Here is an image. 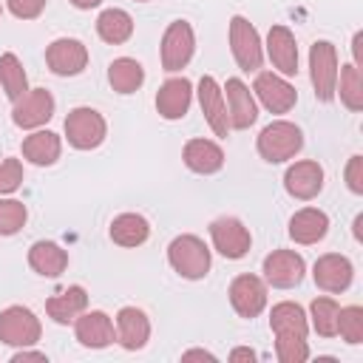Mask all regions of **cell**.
Here are the masks:
<instances>
[{
    "label": "cell",
    "mask_w": 363,
    "mask_h": 363,
    "mask_svg": "<svg viewBox=\"0 0 363 363\" xmlns=\"http://www.w3.org/2000/svg\"><path fill=\"white\" fill-rule=\"evenodd\" d=\"M269 329L275 335V354L281 363H303L309 357V320L303 309L292 301H281L269 312Z\"/></svg>",
    "instance_id": "cell-1"
},
{
    "label": "cell",
    "mask_w": 363,
    "mask_h": 363,
    "mask_svg": "<svg viewBox=\"0 0 363 363\" xmlns=\"http://www.w3.org/2000/svg\"><path fill=\"white\" fill-rule=\"evenodd\" d=\"M167 261L170 267L187 278V281H199L210 272V250L199 235H176L167 247Z\"/></svg>",
    "instance_id": "cell-2"
},
{
    "label": "cell",
    "mask_w": 363,
    "mask_h": 363,
    "mask_svg": "<svg viewBox=\"0 0 363 363\" xmlns=\"http://www.w3.org/2000/svg\"><path fill=\"white\" fill-rule=\"evenodd\" d=\"M301 147H303V133H301L298 125H292L286 119H275V122H269L258 133V153L269 164H278V162L292 159Z\"/></svg>",
    "instance_id": "cell-3"
},
{
    "label": "cell",
    "mask_w": 363,
    "mask_h": 363,
    "mask_svg": "<svg viewBox=\"0 0 363 363\" xmlns=\"http://www.w3.org/2000/svg\"><path fill=\"white\" fill-rule=\"evenodd\" d=\"M105 133H108V125H105V116L88 105L82 108H74L68 116H65V136H68V145L77 147V150H94L105 142Z\"/></svg>",
    "instance_id": "cell-4"
},
{
    "label": "cell",
    "mask_w": 363,
    "mask_h": 363,
    "mask_svg": "<svg viewBox=\"0 0 363 363\" xmlns=\"http://www.w3.org/2000/svg\"><path fill=\"white\" fill-rule=\"evenodd\" d=\"M309 74H312V88L320 102H329L335 96L337 85V51L329 40H318L309 48Z\"/></svg>",
    "instance_id": "cell-5"
},
{
    "label": "cell",
    "mask_w": 363,
    "mask_h": 363,
    "mask_svg": "<svg viewBox=\"0 0 363 363\" xmlns=\"http://www.w3.org/2000/svg\"><path fill=\"white\" fill-rule=\"evenodd\" d=\"M230 48H233V57H235L241 71H258L261 68V62H264L261 37H258L255 26L241 14H235L230 20Z\"/></svg>",
    "instance_id": "cell-6"
},
{
    "label": "cell",
    "mask_w": 363,
    "mask_h": 363,
    "mask_svg": "<svg viewBox=\"0 0 363 363\" xmlns=\"http://www.w3.org/2000/svg\"><path fill=\"white\" fill-rule=\"evenodd\" d=\"M40 318L28 306H9L0 312V340L9 346H34L40 340Z\"/></svg>",
    "instance_id": "cell-7"
},
{
    "label": "cell",
    "mask_w": 363,
    "mask_h": 363,
    "mask_svg": "<svg viewBox=\"0 0 363 363\" xmlns=\"http://www.w3.org/2000/svg\"><path fill=\"white\" fill-rule=\"evenodd\" d=\"M196 51V34L187 20H173L164 28L162 37V68L164 71H182Z\"/></svg>",
    "instance_id": "cell-8"
},
{
    "label": "cell",
    "mask_w": 363,
    "mask_h": 363,
    "mask_svg": "<svg viewBox=\"0 0 363 363\" xmlns=\"http://www.w3.org/2000/svg\"><path fill=\"white\" fill-rule=\"evenodd\" d=\"M210 238H213V247L216 252H221L224 258L230 261H238L250 252L252 247V235L250 230L235 218V216H221L210 224Z\"/></svg>",
    "instance_id": "cell-9"
},
{
    "label": "cell",
    "mask_w": 363,
    "mask_h": 363,
    "mask_svg": "<svg viewBox=\"0 0 363 363\" xmlns=\"http://www.w3.org/2000/svg\"><path fill=\"white\" fill-rule=\"evenodd\" d=\"M45 62L57 77H77L88 65V48L74 37H60L45 48Z\"/></svg>",
    "instance_id": "cell-10"
},
{
    "label": "cell",
    "mask_w": 363,
    "mask_h": 363,
    "mask_svg": "<svg viewBox=\"0 0 363 363\" xmlns=\"http://www.w3.org/2000/svg\"><path fill=\"white\" fill-rule=\"evenodd\" d=\"M252 91H255L258 102H261L267 111H272V113H286V111H292L295 102H298V91H295L284 77H278V74H272V71H261V74L255 77V82H252Z\"/></svg>",
    "instance_id": "cell-11"
},
{
    "label": "cell",
    "mask_w": 363,
    "mask_h": 363,
    "mask_svg": "<svg viewBox=\"0 0 363 363\" xmlns=\"http://www.w3.org/2000/svg\"><path fill=\"white\" fill-rule=\"evenodd\" d=\"M54 116V96L45 91V88H31L26 91L17 102H14V111H11V122L23 130H31V128H40L45 125L48 119Z\"/></svg>",
    "instance_id": "cell-12"
},
{
    "label": "cell",
    "mask_w": 363,
    "mask_h": 363,
    "mask_svg": "<svg viewBox=\"0 0 363 363\" xmlns=\"http://www.w3.org/2000/svg\"><path fill=\"white\" fill-rule=\"evenodd\" d=\"M303 272H306V264L295 250H272L264 258V278L278 289L298 286L303 281Z\"/></svg>",
    "instance_id": "cell-13"
},
{
    "label": "cell",
    "mask_w": 363,
    "mask_h": 363,
    "mask_svg": "<svg viewBox=\"0 0 363 363\" xmlns=\"http://www.w3.org/2000/svg\"><path fill=\"white\" fill-rule=\"evenodd\" d=\"M230 303L241 318H255L267 306V284L258 275H238L230 284Z\"/></svg>",
    "instance_id": "cell-14"
},
{
    "label": "cell",
    "mask_w": 363,
    "mask_h": 363,
    "mask_svg": "<svg viewBox=\"0 0 363 363\" xmlns=\"http://www.w3.org/2000/svg\"><path fill=\"white\" fill-rule=\"evenodd\" d=\"M312 278H315V284H318L323 292H343V289H349V284H352V278H354V267H352V261H349L346 255H340V252H326V255H320V258L315 261Z\"/></svg>",
    "instance_id": "cell-15"
},
{
    "label": "cell",
    "mask_w": 363,
    "mask_h": 363,
    "mask_svg": "<svg viewBox=\"0 0 363 363\" xmlns=\"http://www.w3.org/2000/svg\"><path fill=\"white\" fill-rule=\"evenodd\" d=\"M284 187L292 199H315L320 190H323V167L312 159H303V162H295L289 164V170L284 173Z\"/></svg>",
    "instance_id": "cell-16"
},
{
    "label": "cell",
    "mask_w": 363,
    "mask_h": 363,
    "mask_svg": "<svg viewBox=\"0 0 363 363\" xmlns=\"http://www.w3.org/2000/svg\"><path fill=\"white\" fill-rule=\"evenodd\" d=\"M199 105H201V113H204L207 125L213 128V133L216 136H227L230 133L227 102H224V91L218 88V82L213 77H201V82H199Z\"/></svg>",
    "instance_id": "cell-17"
},
{
    "label": "cell",
    "mask_w": 363,
    "mask_h": 363,
    "mask_svg": "<svg viewBox=\"0 0 363 363\" xmlns=\"http://www.w3.org/2000/svg\"><path fill=\"white\" fill-rule=\"evenodd\" d=\"M224 91H227V116H230V128L244 130V128L255 125V119H258V102H255L252 91H250L238 77L227 79Z\"/></svg>",
    "instance_id": "cell-18"
},
{
    "label": "cell",
    "mask_w": 363,
    "mask_h": 363,
    "mask_svg": "<svg viewBox=\"0 0 363 363\" xmlns=\"http://www.w3.org/2000/svg\"><path fill=\"white\" fill-rule=\"evenodd\" d=\"M74 332H77V340L88 349H105L116 340V332H113V323L105 312L99 309H91V312H82L77 315L74 320Z\"/></svg>",
    "instance_id": "cell-19"
},
{
    "label": "cell",
    "mask_w": 363,
    "mask_h": 363,
    "mask_svg": "<svg viewBox=\"0 0 363 363\" xmlns=\"http://www.w3.org/2000/svg\"><path fill=\"white\" fill-rule=\"evenodd\" d=\"M147 337H150L147 315L136 306H122L116 312V340H119V346L128 349V352H136L147 343Z\"/></svg>",
    "instance_id": "cell-20"
},
{
    "label": "cell",
    "mask_w": 363,
    "mask_h": 363,
    "mask_svg": "<svg viewBox=\"0 0 363 363\" xmlns=\"http://www.w3.org/2000/svg\"><path fill=\"white\" fill-rule=\"evenodd\" d=\"M193 102V85L184 77L167 79L156 94V111L164 119H182Z\"/></svg>",
    "instance_id": "cell-21"
},
{
    "label": "cell",
    "mask_w": 363,
    "mask_h": 363,
    "mask_svg": "<svg viewBox=\"0 0 363 363\" xmlns=\"http://www.w3.org/2000/svg\"><path fill=\"white\" fill-rule=\"evenodd\" d=\"M267 57L272 60V65L292 77L298 74V45H295V37L286 26H272L269 34H267Z\"/></svg>",
    "instance_id": "cell-22"
},
{
    "label": "cell",
    "mask_w": 363,
    "mask_h": 363,
    "mask_svg": "<svg viewBox=\"0 0 363 363\" xmlns=\"http://www.w3.org/2000/svg\"><path fill=\"white\" fill-rule=\"evenodd\" d=\"M329 233V216L318 207H303L289 218V238L295 244H318Z\"/></svg>",
    "instance_id": "cell-23"
},
{
    "label": "cell",
    "mask_w": 363,
    "mask_h": 363,
    "mask_svg": "<svg viewBox=\"0 0 363 363\" xmlns=\"http://www.w3.org/2000/svg\"><path fill=\"white\" fill-rule=\"evenodd\" d=\"M85 306H88V292L79 284H74V286H68V289H62L45 301V312L54 323H74L77 315L85 312Z\"/></svg>",
    "instance_id": "cell-24"
},
{
    "label": "cell",
    "mask_w": 363,
    "mask_h": 363,
    "mask_svg": "<svg viewBox=\"0 0 363 363\" xmlns=\"http://www.w3.org/2000/svg\"><path fill=\"white\" fill-rule=\"evenodd\" d=\"M184 164L193 170V173H201V176H210V173H218L224 167V150L210 142V139H190L184 145Z\"/></svg>",
    "instance_id": "cell-25"
},
{
    "label": "cell",
    "mask_w": 363,
    "mask_h": 363,
    "mask_svg": "<svg viewBox=\"0 0 363 363\" xmlns=\"http://www.w3.org/2000/svg\"><path fill=\"white\" fill-rule=\"evenodd\" d=\"M28 264L37 275L57 278L68 267V252L54 241H34L31 250H28Z\"/></svg>",
    "instance_id": "cell-26"
},
{
    "label": "cell",
    "mask_w": 363,
    "mask_h": 363,
    "mask_svg": "<svg viewBox=\"0 0 363 363\" xmlns=\"http://www.w3.org/2000/svg\"><path fill=\"white\" fill-rule=\"evenodd\" d=\"M60 150H62V142L57 133L51 130H34L31 136L23 139V156L37 164V167H48L60 159Z\"/></svg>",
    "instance_id": "cell-27"
},
{
    "label": "cell",
    "mask_w": 363,
    "mask_h": 363,
    "mask_svg": "<svg viewBox=\"0 0 363 363\" xmlns=\"http://www.w3.org/2000/svg\"><path fill=\"white\" fill-rule=\"evenodd\" d=\"M150 235V224L139 213H122L111 221V238L119 247H139Z\"/></svg>",
    "instance_id": "cell-28"
},
{
    "label": "cell",
    "mask_w": 363,
    "mask_h": 363,
    "mask_svg": "<svg viewBox=\"0 0 363 363\" xmlns=\"http://www.w3.org/2000/svg\"><path fill=\"white\" fill-rule=\"evenodd\" d=\"M96 34L111 45L128 43L130 34H133V20H130V14L125 9H105L96 17Z\"/></svg>",
    "instance_id": "cell-29"
},
{
    "label": "cell",
    "mask_w": 363,
    "mask_h": 363,
    "mask_svg": "<svg viewBox=\"0 0 363 363\" xmlns=\"http://www.w3.org/2000/svg\"><path fill=\"white\" fill-rule=\"evenodd\" d=\"M108 82L116 94H133L145 82V68L133 57H119L108 65Z\"/></svg>",
    "instance_id": "cell-30"
},
{
    "label": "cell",
    "mask_w": 363,
    "mask_h": 363,
    "mask_svg": "<svg viewBox=\"0 0 363 363\" xmlns=\"http://www.w3.org/2000/svg\"><path fill=\"white\" fill-rule=\"evenodd\" d=\"M0 85H3V91H6V96H9L11 102H17V99L28 91L26 68H23L20 57L11 54V51H6V54L0 57Z\"/></svg>",
    "instance_id": "cell-31"
},
{
    "label": "cell",
    "mask_w": 363,
    "mask_h": 363,
    "mask_svg": "<svg viewBox=\"0 0 363 363\" xmlns=\"http://www.w3.org/2000/svg\"><path fill=\"white\" fill-rule=\"evenodd\" d=\"M335 94H340V102L349 111H363V77H360V68L354 62H349L337 71Z\"/></svg>",
    "instance_id": "cell-32"
},
{
    "label": "cell",
    "mask_w": 363,
    "mask_h": 363,
    "mask_svg": "<svg viewBox=\"0 0 363 363\" xmlns=\"http://www.w3.org/2000/svg\"><path fill=\"white\" fill-rule=\"evenodd\" d=\"M309 312H312V326H315L318 335H323V337H335L337 335V312H340L337 301H332V298H315L312 306H309Z\"/></svg>",
    "instance_id": "cell-33"
},
{
    "label": "cell",
    "mask_w": 363,
    "mask_h": 363,
    "mask_svg": "<svg viewBox=\"0 0 363 363\" xmlns=\"http://www.w3.org/2000/svg\"><path fill=\"white\" fill-rule=\"evenodd\" d=\"M28 210L17 199H0V235H14L23 230Z\"/></svg>",
    "instance_id": "cell-34"
},
{
    "label": "cell",
    "mask_w": 363,
    "mask_h": 363,
    "mask_svg": "<svg viewBox=\"0 0 363 363\" xmlns=\"http://www.w3.org/2000/svg\"><path fill=\"white\" fill-rule=\"evenodd\" d=\"M337 335L352 346L363 340V309L360 306H346L337 312Z\"/></svg>",
    "instance_id": "cell-35"
},
{
    "label": "cell",
    "mask_w": 363,
    "mask_h": 363,
    "mask_svg": "<svg viewBox=\"0 0 363 363\" xmlns=\"http://www.w3.org/2000/svg\"><path fill=\"white\" fill-rule=\"evenodd\" d=\"M23 184V164H20V159H3L0 162V196H6V193H14L17 187Z\"/></svg>",
    "instance_id": "cell-36"
},
{
    "label": "cell",
    "mask_w": 363,
    "mask_h": 363,
    "mask_svg": "<svg viewBox=\"0 0 363 363\" xmlns=\"http://www.w3.org/2000/svg\"><path fill=\"white\" fill-rule=\"evenodd\" d=\"M6 3H9V11L20 20H34L45 9V0H6Z\"/></svg>",
    "instance_id": "cell-37"
},
{
    "label": "cell",
    "mask_w": 363,
    "mask_h": 363,
    "mask_svg": "<svg viewBox=\"0 0 363 363\" xmlns=\"http://www.w3.org/2000/svg\"><path fill=\"white\" fill-rule=\"evenodd\" d=\"M346 184L352 193H363V156H352L346 164Z\"/></svg>",
    "instance_id": "cell-38"
},
{
    "label": "cell",
    "mask_w": 363,
    "mask_h": 363,
    "mask_svg": "<svg viewBox=\"0 0 363 363\" xmlns=\"http://www.w3.org/2000/svg\"><path fill=\"white\" fill-rule=\"evenodd\" d=\"M11 360L14 363H20V360H45V352H28V346H23L20 352L11 354Z\"/></svg>",
    "instance_id": "cell-39"
},
{
    "label": "cell",
    "mask_w": 363,
    "mask_h": 363,
    "mask_svg": "<svg viewBox=\"0 0 363 363\" xmlns=\"http://www.w3.org/2000/svg\"><path fill=\"white\" fill-rule=\"evenodd\" d=\"M182 360H216V354H210L204 349H190V352L182 354Z\"/></svg>",
    "instance_id": "cell-40"
},
{
    "label": "cell",
    "mask_w": 363,
    "mask_h": 363,
    "mask_svg": "<svg viewBox=\"0 0 363 363\" xmlns=\"http://www.w3.org/2000/svg\"><path fill=\"white\" fill-rule=\"evenodd\" d=\"M230 360H233V363H235V360H250V363H252V360H255V352H252V349H233V352H230Z\"/></svg>",
    "instance_id": "cell-41"
},
{
    "label": "cell",
    "mask_w": 363,
    "mask_h": 363,
    "mask_svg": "<svg viewBox=\"0 0 363 363\" xmlns=\"http://www.w3.org/2000/svg\"><path fill=\"white\" fill-rule=\"evenodd\" d=\"M77 9H94V6H99L102 0H71Z\"/></svg>",
    "instance_id": "cell-42"
},
{
    "label": "cell",
    "mask_w": 363,
    "mask_h": 363,
    "mask_svg": "<svg viewBox=\"0 0 363 363\" xmlns=\"http://www.w3.org/2000/svg\"><path fill=\"white\" fill-rule=\"evenodd\" d=\"M0 14H3V9H0Z\"/></svg>",
    "instance_id": "cell-43"
},
{
    "label": "cell",
    "mask_w": 363,
    "mask_h": 363,
    "mask_svg": "<svg viewBox=\"0 0 363 363\" xmlns=\"http://www.w3.org/2000/svg\"><path fill=\"white\" fill-rule=\"evenodd\" d=\"M139 3H145V0H139Z\"/></svg>",
    "instance_id": "cell-44"
}]
</instances>
